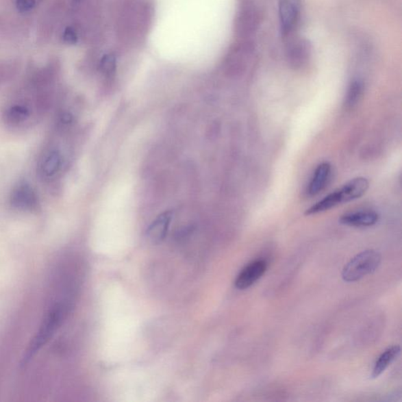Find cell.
<instances>
[{
	"instance_id": "2",
	"label": "cell",
	"mask_w": 402,
	"mask_h": 402,
	"mask_svg": "<svg viewBox=\"0 0 402 402\" xmlns=\"http://www.w3.org/2000/svg\"><path fill=\"white\" fill-rule=\"evenodd\" d=\"M381 260V255L377 251H362L347 262L342 272V279L348 283L360 281L376 271Z\"/></svg>"
},
{
	"instance_id": "11",
	"label": "cell",
	"mask_w": 402,
	"mask_h": 402,
	"mask_svg": "<svg viewBox=\"0 0 402 402\" xmlns=\"http://www.w3.org/2000/svg\"><path fill=\"white\" fill-rule=\"evenodd\" d=\"M331 166L328 162L319 164L316 168L307 188L310 196H315L323 191L330 179Z\"/></svg>"
},
{
	"instance_id": "4",
	"label": "cell",
	"mask_w": 402,
	"mask_h": 402,
	"mask_svg": "<svg viewBox=\"0 0 402 402\" xmlns=\"http://www.w3.org/2000/svg\"><path fill=\"white\" fill-rule=\"evenodd\" d=\"M260 15L253 0H240L235 19V33L241 40L253 36L260 25Z\"/></svg>"
},
{
	"instance_id": "7",
	"label": "cell",
	"mask_w": 402,
	"mask_h": 402,
	"mask_svg": "<svg viewBox=\"0 0 402 402\" xmlns=\"http://www.w3.org/2000/svg\"><path fill=\"white\" fill-rule=\"evenodd\" d=\"M312 46L307 39L297 36L288 42L286 48L287 62L294 68H301L312 58Z\"/></svg>"
},
{
	"instance_id": "12",
	"label": "cell",
	"mask_w": 402,
	"mask_h": 402,
	"mask_svg": "<svg viewBox=\"0 0 402 402\" xmlns=\"http://www.w3.org/2000/svg\"><path fill=\"white\" fill-rule=\"evenodd\" d=\"M401 351L399 346H392L386 349L378 357L372 373V378L376 379L387 369L391 363H392L397 357L399 356Z\"/></svg>"
},
{
	"instance_id": "5",
	"label": "cell",
	"mask_w": 402,
	"mask_h": 402,
	"mask_svg": "<svg viewBox=\"0 0 402 402\" xmlns=\"http://www.w3.org/2000/svg\"><path fill=\"white\" fill-rule=\"evenodd\" d=\"M10 205L15 210L35 212L40 207L39 197L34 187L28 182L20 181L10 192Z\"/></svg>"
},
{
	"instance_id": "3",
	"label": "cell",
	"mask_w": 402,
	"mask_h": 402,
	"mask_svg": "<svg viewBox=\"0 0 402 402\" xmlns=\"http://www.w3.org/2000/svg\"><path fill=\"white\" fill-rule=\"evenodd\" d=\"M65 162L62 149L51 143L40 154L37 163V175L41 180L52 182L62 174Z\"/></svg>"
},
{
	"instance_id": "18",
	"label": "cell",
	"mask_w": 402,
	"mask_h": 402,
	"mask_svg": "<svg viewBox=\"0 0 402 402\" xmlns=\"http://www.w3.org/2000/svg\"><path fill=\"white\" fill-rule=\"evenodd\" d=\"M101 65H103V68L105 72H111L115 66L114 58L112 56L106 57Z\"/></svg>"
},
{
	"instance_id": "1",
	"label": "cell",
	"mask_w": 402,
	"mask_h": 402,
	"mask_svg": "<svg viewBox=\"0 0 402 402\" xmlns=\"http://www.w3.org/2000/svg\"><path fill=\"white\" fill-rule=\"evenodd\" d=\"M66 314L67 307L65 304L58 303L53 305L42 321L38 332L27 350L23 359V366L29 362L32 357L50 340L62 324Z\"/></svg>"
},
{
	"instance_id": "9",
	"label": "cell",
	"mask_w": 402,
	"mask_h": 402,
	"mask_svg": "<svg viewBox=\"0 0 402 402\" xmlns=\"http://www.w3.org/2000/svg\"><path fill=\"white\" fill-rule=\"evenodd\" d=\"M368 188V180L363 177H358L347 182L340 189L337 190V192L340 203H344L359 199L366 194Z\"/></svg>"
},
{
	"instance_id": "14",
	"label": "cell",
	"mask_w": 402,
	"mask_h": 402,
	"mask_svg": "<svg viewBox=\"0 0 402 402\" xmlns=\"http://www.w3.org/2000/svg\"><path fill=\"white\" fill-rule=\"evenodd\" d=\"M340 203L339 194H338V192L336 190L324 197L323 200L314 203L313 206L305 212V216H313V214L323 213L340 205Z\"/></svg>"
},
{
	"instance_id": "13",
	"label": "cell",
	"mask_w": 402,
	"mask_h": 402,
	"mask_svg": "<svg viewBox=\"0 0 402 402\" xmlns=\"http://www.w3.org/2000/svg\"><path fill=\"white\" fill-rule=\"evenodd\" d=\"M168 214H164L157 219L148 230V237L154 244H159L165 238L170 223Z\"/></svg>"
},
{
	"instance_id": "15",
	"label": "cell",
	"mask_w": 402,
	"mask_h": 402,
	"mask_svg": "<svg viewBox=\"0 0 402 402\" xmlns=\"http://www.w3.org/2000/svg\"><path fill=\"white\" fill-rule=\"evenodd\" d=\"M363 84L361 80H353L349 88H348L345 98V105L348 108H351V107L356 105L359 99L361 98Z\"/></svg>"
},
{
	"instance_id": "10",
	"label": "cell",
	"mask_w": 402,
	"mask_h": 402,
	"mask_svg": "<svg viewBox=\"0 0 402 402\" xmlns=\"http://www.w3.org/2000/svg\"><path fill=\"white\" fill-rule=\"evenodd\" d=\"M379 214L373 211H359L342 216L340 223L353 227H369L379 221Z\"/></svg>"
},
{
	"instance_id": "17",
	"label": "cell",
	"mask_w": 402,
	"mask_h": 402,
	"mask_svg": "<svg viewBox=\"0 0 402 402\" xmlns=\"http://www.w3.org/2000/svg\"><path fill=\"white\" fill-rule=\"evenodd\" d=\"M63 40L68 45L76 44L77 41V36L76 32L72 28H67L65 33L63 34Z\"/></svg>"
},
{
	"instance_id": "16",
	"label": "cell",
	"mask_w": 402,
	"mask_h": 402,
	"mask_svg": "<svg viewBox=\"0 0 402 402\" xmlns=\"http://www.w3.org/2000/svg\"><path fill=\"white\" fill-rule=\"evenodd\" d=\"M35 5L36 0H17L16 3V6L21 13L29 12L35 7Z\"/></svg>"
},
{
	"instance_id": "6",
	"label": "cell",
	"mask_w": 402,
	"mask_h": 402,
	"mask_svg": "<svg viewBox=\"0 0 402 402\" xmlns=\"http://www.w3.org/2000/svg\"><path fill=\"white\" fill-rule=\"evenodd\" d=\"M301 0H279L278 12L281 34L284 37L291 36L298 25L301 14Z\"/></svg>"
},
{
	"instance_id": "8",
	"label": "cell",
	"mask_w": 402,
	"mask_h": 402,
	"mask_svg": "<svg viewBox=\"0 0 402 402\" xmlns=\"http://www.w3.org/2000/svg\"><path fill=\"white\" fill-rule=\"evenodd\" d=\"M268 267L267 262L258 260L251 262L240 271L235 281V286L240 290L250 288L264 275Z\"/></svg>"
},
{
	"instance_id": "19",
	"label": "cell",
	"mask_w": 402,
	"mask_h": 402,
	"mask_svg": "<svg viewBox=\"0 0 402 402\" xmlns=\"http://www.w3.org/2000/svg\"><path fill=\"white\" fill-rule=\"evenodd\" d=\"M39 1H42V0H39Z\"/></svg>"
}]
</instances>
